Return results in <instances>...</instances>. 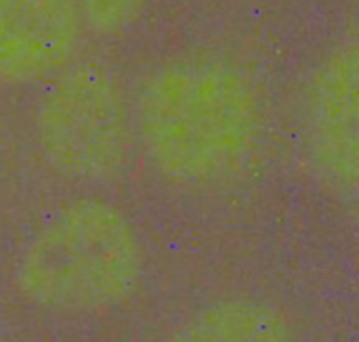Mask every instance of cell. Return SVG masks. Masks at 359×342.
<instances>
[{
    "label": "cell",
    "mask_w": 359,
    "mask_h": 342,
    "mask_svg": "<svg viewBox=\"0 0 359 342\" xmlns=\"http://www.w3.org/2000/svg\"><path fill=\"white\" fill-rule=\"evenodd\" d=\"M252 76L225 59L187 57L149 71L135 99V141L158 177L185 189L233 181L263 135Z\"/></svg>",
    "instance_id": "1"
},
{
    "label": "cell",
    "mask_w": 359,
    "mask_h": 342,
    "mask_svg": "<svg viewBox=\"0 0 359 342\" xmlns=\"http://www.w3.org/2000/svg\"><path fill=\"white\" fill-rule=\"evenodd\" d=\"M143 263L130 219L111 202L80 198L59 206L27 238L13 280L17 292L42 311L95 315L137 292Z\"/></svg>",
    "instance_id": "2"
},
{
    "label": "cell",
    "mask_w": 359,
    "mask_h": 342,
    "mask_svg": "<svg viewBox=\"0 0 359 342\" xmlns=\"http://www.w3.org/2000/svg\"><path fill=\"white\" fill-rule=\"evenodd\" d=\"M32 128L44 162L65 179L107 183L130 162L133 99L101 59H74L44 82Z\"/></svg>",
    "instance_id": "3"
},
{
    "label": "cell",
    "mask_w": 359,
    "mask_h": 342,
    "mask_svg": "<svg viewBox=\"0 0 359 342\" xmlns=\"http://www.w3.org/2000/svg\"><path fill=\"white\" fill-rule=\"evenodd\" d=\"M305 149L316 179L339 200H355L359 179V50L341 38L316 65L303 111Z\"/></svg>",
    "instance_id": "4"
},
{
    "label": "cell",
    "mask_w": 359,
    "mask_h": 342,
    "mask_svg": "<svg viewBox=\"0 0 359 342\" xmlns=\"http://www.w3.org/2000/svg\"><path fill=\"white\" fill-rule=\"evenodd\" d=\"M80 38L74 0H0V84H44L76 59Z\"/></svg>",
    "instance_id": "5"
},
{
    "label": "cell",
    "mask_w": 359,
    "mask_h": 342,
    "mask_svg": "<svg viewBox=\"0 0 359 342\" xmlns=\"http://www.w3.org/2000/svg\"><path fill=\"white\" fill-rule=\"evenodd\" d=\"M168 342H294V334L276 305L223 299L189 315Z\"/></svg>",
    "instance_id": "6"
},
{
    "label": "cell",
    "mask_w": 359,
    "mask_h": 342,
    "mask_svg": "<svg viewBox=\"0 0 359 342\" xmlns=\"http://www.w3.org/2000/svg\"><path fill=\"white\" fill-rule=\"evenodd\" d=\"M149 0H74L82 32L97 38H120L133 32Z\"/></svg>",
    "instance_id": "7"
},
{
    "label": "cell",
    "mask_w": 359,
    "mask_h": 342,
    "mask_svg": "<svg viewBox=\"0 0 359 342\" xmlns=\"http://www.w3.org/2000/svg\"><path fill=\"white\" fill-rule=\"evenodd\" d=\"M0 342H6V338H4V334H2V328H0Z\"/></svg>",
    "instance_id": "8"
}]
</instances>
